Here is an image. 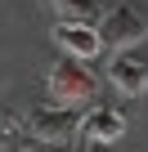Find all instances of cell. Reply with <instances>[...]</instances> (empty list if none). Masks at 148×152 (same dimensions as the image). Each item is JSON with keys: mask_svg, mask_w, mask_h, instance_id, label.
Listing matches in <instances>:
<instances>
[{"mask_svg": "<svg viewBox=\"0 0 148 152\" xmlns=\"http://www.w3.org/2000/svg\"><path fill=\"white\" fill-rule=\"evenodd\" d=\"M49 94H54V107H67V112H81L99 99V85L94 76L81 67V58H63L49 67Z\"/></svg>", "mask_w": 148, "mask_h": 152, "instance_id": "1", "label": "cell"}, {"mask_svg": "<svg viewBox=\"0 0 148 152\" xmlns=\"http://www.w3.org/2000/svg\"><path fill=\"white\" fill-rule=\"evenodd\" d=\"M99 36H103L108 49L130 54V45L148 40V18H144L135 5H112V9L103 14V23H99Z\"/></svg>", "mask_w": 148, "mask_h": 152, "instance_id": "2", "label": "cell"}, {"mask_svg": "<svg viewBox=\"0 0 148 152\" xmlns=\"http://www.w3.org/2000/svg\"><path fill=\"white\" fill-rule=\"evenodd\" d=\"M27 130H32V139L63 148L72 134L81 130V116L67 112V107H32V112H27Z\"/></svg>", "mask_w": 148, "mask_h": 152, "instance_id": "3", "label": "cell"}, {"mask_svg": "<svg viewBox=\"0 0 148 152\" xmlns=\"http://www.w3.org/2000/svg\"><path fill=\"white\" fill-rule=\"evenodd\" d=\"M54 45L67 49V58H99L108 49L99 27H90V23H54Z\"/></svg>", "mask_w": 148, "mask_h": 152, "instance_id": "4", "label": "cell"}, {"mask_svg": "<svg viewBox=\"0 0 148 152\" xmlns=\"http://www.w3.org/2000/svg\"><path fill=\"white\" fill-rule=\"evenodd\" d=\"M77 134L90 139V143H99V148H108V143L126 139V116H121L117 107H90V112L81 116V130H77Z\"/></svg>", "mask_w": 148, "mask_h": 152, "instance_id": "5", "label": "cell"}, {"mask_svg": "<svg viewBox=\"0 0 148 152\" xmlns=\"http://www.w3.org/2000/svg\"><path fill=\"white\" fill-rule=\"evenodd\" d=\"M108 81L117 85V94L139 99V94L148 90V67H144L135 54H112V63H108Z\"/></svg>", "mask_w": 148, "mask_h": 152, "instance_id": "6", "label": "cell"}, {"mask_svg": "<svg viewBox=\"0 0 148 152\" xmlns=\"http://www.w3.org/2000/svg\"><path fill=\"white\" fill-rule=\"evenodd\" d=\"M54 5V14H58V23H90V27H99L103 23V0H49Z\"/></svg>", "mask_w": 148, "mask_h": 152, "instance_id": "7", "label": "cell"}, {"mask_svg": "<svg viewBox=\"0 0 148 152\" xmlns=\"http://www.w3.org/2000/svg\"><path fill=\"white\" fill-rule=\"evenodd\" d=\"M85 152H108V148H99V143H90V148H85Z\"/></svg>", "mask_w": 148, "mask_h": 152, "instance_id": "8", "label": "cell"}, {"mask_svg": "<svg viewBox=\"0 0 148 152\" xmlns=\"http://www.w3.org/2000/svg\"><path fill=\"white\" fill-rule=\"evenodd\" d=\"M9 152H36V148H9Z\"/></svg>", "mask_w": 148, "mask_h": 152, "instance_id": "9", "label": "cell"}]
</instances>
